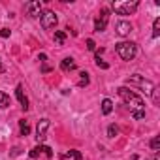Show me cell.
Instances as JSON below:
<instances>
[{"mask_svg": "<svg viewBox=\"0 0 160 160\" xmlns=\"http://www.w3.org/2000/svg\"><path fill=\"white\" fill-rule=\"evenodd\" d=\"M43 152H45V156H47V158H51V156H53V151H51V147H47V145H43Z\"/></svg>", "mask_w": 160, "mask_h": 160, "instance_id": "cell-26", "label": "cell"}, {"mask_svg": "<svg viewBox=\"0 0 160 160\" xmlns=\"http://www.w3.org/2000/svg\"><path fill=\"white\" fill-rule=\"evenodd\" d=\"M87 49H89V51H94V49H96L94 40H87Z\"/></svg>", "mask_w": 160, "mask_h": 160, "instance_id": "cell-25", "label": "cell"}, {"mask_svg": "<svg viewBox=\"0 0 160 160\" xmlns=\"http://www.w3.org/2000/svg\"><path fill=\"white\" fill-rule=\"evenodd\" d=\"M151 149H152V151H158V149H160V138H158V136L151 139Z\"/></svg>", "mask_w": 160, "mask_h": 160, "instance_id": "cell-22", "label": "cell"}, {"mask_svg": "<svg viewBox=\"0 0 160 160\" xmlns=\"http://www.w3.org/2000/svg\"><path fill=\"white\" fill-rule=\"evenodd\" d=\"M128 85H138V87H141L143 91H145V94H152V91H154V85L151 83V81H147V79H143L141 75H130L128 77Z\"/></svg>", "mask_w": 160, "mask_h": 160, "instance_id": "cell-4", "label": "cell"}, {"mask_svg": "<svg viewBox=\"0 0 160 160\" xmlns=\"http://www.w3.org/2000/svg\"><path fill=\"white\" fill-rule=\"evenodd\" d=\"M115 51L122 60H132L138 55V45L134 42H121V43H115Z\"/></svg>", "mask_w": 160, "mask_h": 160, "instance_id": "cell-2", "label": "cell"}, {"mask_svg": "<svg viewBox=\"0 0 160 160\" xmlns=\"http://www.w3.org/2000/svg\"><path fill=\"white\" fill-rule=\"evenodd\" d=\"M55 42H57L58 45H62V43L66 42V34H64L62 30H57V32H55Z\"/></svg>", "mask_w": 160, "mask_h": 160, "instance_id": "cell-17", "label": "cell"}, {"mask_svg": "<svg viewBox=\"0 0 160 160\" xmlns=\"http://www.w3.org/2000/svg\"><path fill=\"white\" fill-rule=\"evenodd\" d=\"M111 111H113V102H111L109 98L102 100V113H104V115H109Z\"/></svg>", "mask_w": 160, "mask_h": 160, "instance_id": "cell-12", "label": "cell"}, {"mask_svg": "<svg viewBox=\"0 0 160 160\" xmlns=\"http://www.w3.org/2000/svg\"><path fill=\"white\" fill-rule=\"evenodd\" d=\"M158 36H160V17H156L152 23V38H158Z\"/></svg>", "mask_w": 160, "mask_h": 160, "instance_id": "cell-16", "label": "cell"}, {"mask_svg": "<svg viewBox=\"0 0 160 160\" xmlns=\"http://www.w3.org/2000/svg\"><path fill=\"white\" fill-rule=\"evenodd\" d=\"M19 128H21V136H28L30 134V124L23 119V121H19Z\"/></svg>", "mask_w": 160, "mask_h": 160, "instance_id": "cell-14", "label": "cell"}, {"mask_svg": "<svg viewBox=\"0 0 160 160\" xmlns=\"http://www.w3.org/2000/svg\"><path fill=\"white\" fill-rule=\"evenodd\" d=\"M27 12H28L30 17H40V15H42V4L38 2V0L28 2V4H27Z\"/></svg>", "mask_w": 160, "mask_h": 160, "instance_id": "cell-8", "label": "cell"}, {"mask_svg": "<svg viewBox=\"0 0 160 160\" xmlns=\"http://www.w3.org/2000/svg\"><path fill=\"white\" fill-rule=\"evenodd\" d=\"M87 85H89V73L81 72L79 73V87H87Z\"/></svg>", "mask_w": 160, "mask_h": 160, "instance_id": "cell-15", "label": "cell"}, {"mask_svg": "<svg viewBox=\"0 0 160 160\" xmlns=\"http://www.w3.org/2000/svg\"><path fill=\"white\" fill-rule=\"evenodd\" d=\"M15 96H17V100L21 102V108L27 111V109H28V98L25 96V92H23V87H21V85H17V87H15Z\"/></svg>", "mask_w": 160, "mask_h": 160, "instance_id": "cell-10", "label": "cell"}, {"mask_svg": "<svg viewBox=\"0 0 160 160\" xmlns=\"http://www.w3.org/2000/svg\"><path fill=\"white\" fill-rule=\"evenodd\" d=\"M42 72H43V73H47V72H51V68H49V66H43V68H42Z\"/></svg>", "mask_w": 160, "mask_h": 160, "instance_id": "cell-27", "label": "cell"}, {"mask_svg": "<svg viewBox=\"0 0 160 160\" xmlns=\"http://www.w3.org/2000/svg\"><path fill=\"white\" fill-rule=\"evenodd\" d=\"M138 6H139L138 0H132V2H130V0H126V2H121V0H117V2L111 4L113 12L119 13V15H132V13L138 10Z\"/></svg>", "mask_w": 160, "mask_h": 160, "instance_id": "cell-3", "label": "cell"}, {"mask_svg": "<svg viewBox=\"0 0 160 160\" xmlns=\"http://www.w3.org/2000/svg\"><path fill=\"white\" fill-rule=\"evenodd\" d=\"M117 134H119V128H117L115 124H111V126L108 128V136H109V138H115Z\"/></svg>", "mask_w": 160, "mask_h": 160, "instance_id": "cell-23", "label": "cell"}, {"mask_svg": "<svg viewBox=\"0 0 160 160\" xmlns=\"http://www.w3.org/2000/svg\"><path fill=\"white\" fill-rule=\"evenodd\" d=\"M108 21H109V10H108V8H104V10L100 12V17L94 21V30H96V32H102V30H106V27H108Z\"/></svg>", "mask_w": 160, "mask_h": 160, "instance_id": "cell-6", "label": "cell"}, {"mask_svg": "<svg viewBox=\"0 0 160 160\" xmlns=\"http://www.w3.org/2000/svg\"><path fill=\"white\" fill-rule=\"evenodd\" d=\"M10 106H12V100H10V96H8L6 92H2V91H0V109L10 108Z\"/></svg>", "mask_w": 160, "mask_h": 160, "instance_id": "cell-13", "label": "cell"}, {"mask_svg": "<svg viewBox=\"0 0 160 160\" xmlns=\"http://www.w3.org/2000/svg\"><path fill=\"white\" fill-rule=\"evenodd\" d=\"M94 62H96V66H98V68H102V70H108V68H109V64H108L106 60H102V58H100V55H96Z\"/></svg>", "mask_w": 160, "mask_h": 160, "instance_id": "cell-19", "label": "cell"}, {"mask_svg": "<svg viewBox=\"0 0 160 160\" xmlns=\"http://www.w3.org/2000/svg\"><path fill=\"white\" fill-rule=\"evenodd\" d=\"M132 119H136V121H141V119H145V109L132 111Z\"/></svg>", "mask_w": 160, "mask_h": 160, "instance_id": "cell-21", "label": "cell"}, {"mask_svg": "<svg viewBox=\"0 0 160 160\" xmlns=\"http://www.w3.org/2000/svg\"><path fill=\"white\" fill-rule=\"evenodd\" d=\"M40 23H42V27H43L45 30H49V28H55V27H57V23H58V19H57V13H55V12H51V10H45V12H42V15H40Z\"/></svg>", "mask_w": 160, "mask_h": 160, "instance_id": "cell-5", "label": "cell"}, {"mask_svg": "<svg viewBox=\"0 0 160 160\" xmlns=\"http://www.w3.org/2000/svg\"><path fill=\"white\" fill-rule=\"evenodd\" d=\"M42 152H43V145H40V147H34V149L28 152V156H30V158H38Z\"/></svg>", "mask_w": 160, "mask_h": 160, "instance_id": "cell-18", "label": "cell"}, {"mask_svg": "<svg viewBox=\"0 0 160 160\" xmlns=\"http://www.w3.org/2000/svg\"><path fill=\"white\" fill-rule=\"evenodd\" d=\"M10 34H12L10 28H2V30H0V38H10Z\"/></svg>", "mask_w": 160, "mask_h": 160, "instance_id": "cell-24", "label": "cell"}, {"mask_svg": "<svg viewBox=\"0 0 160 160\" xmlns=\"http://www.w3.org/2000/svg\"><path fill=\"white\" fill-rule=\"evenodd\" d=\"M117 92H119V96L122 98V102H124L126 106H130V108H132V111L145 109V102H143V98H141V96H138L134 91H130V89H126V87H119V89H117Z\"/></svg>", "mask_w": 160, "mask_h": 160, "instance_id": "cell-1", "label": "cell"}, {"mask_svg": "<svg viewBox=\"0 0 160 160\" xmlns=\"http://www.w3.org/2000/svg\"><path fill=\"white\" fill-rule=\"evenodd\" d=\"M115 28H117V34L119 36H128L132 32V23L130 21H119Z\"/></svg>", "mask_w": 160, "mask_h": 160, "instance_id": "cell-9", "label": "cell"}, {"mask_svg": "<svg viewBox=\"0 0 160 160\" xmlns=\"http://www.w3.org/2000/svg\"><path fill=\"white\" fill-rule=\"evenodd\" d=\"M64 156H72L73 160H83V154L81 152H79V151H68Z\"/></svg>", "mask_w": 160, "mask_h": 160, "instance_id": "cell-20", "label": "cell"}, {"mask_svg": "<svg viewBox=\"0 0 160 160\" xmlns=\"http://www.w3.org/2000/svg\"><path fill=\"white\" fill-rule=\"evenodd\" d=\"M152 160H160V158H158V156H154V158H152Z\"/></svg>", "mask_w": 160, "mask_h": 160, "instance_id": "cell-28", "label": "cell"}, {"mask_svg": "<svg viewBox=\"0 0 160 160\" xmlns=\"http://www.w3.org/2000/svg\"><path fill=\"white\" fill-rule=\"evenodd\" d=\"M49 126H51L49 119H42V121L38 122V126H36V139H38V141H43V139H45V134H47Z\"/></svg>", "mask_w": 160, "mask_h": 160, "instance_id": "cell-7", "label": "cell"}, {"mask_svg": "<svg viewBox=\"0 0 160 160\" xmlns=\"http://www.w3.org/2000/svg\"><path fill=\"white\" fill-rule=\"evenodd\" d=\"M60 70H64V72L75 70V62H73V58H64V60L60 62Z\"/></svg>", "mask_w": 160, "mask_h": 160, "instance_id": "cell-11", "label": "cell"}, {"mask_svg": "<svg viewBox=\"0 0 160 160\" xmlns=\"http://www.w3.org/2000/svg\"><path fill=\"white\" fill-rule=\"evenodd\" d=\"M0 72H2V66H0Z\"/></svg>", "mask_w": 160, "mask_h": 160, "instance_id": "cell-29", "label": "cell"}]
</instances>
